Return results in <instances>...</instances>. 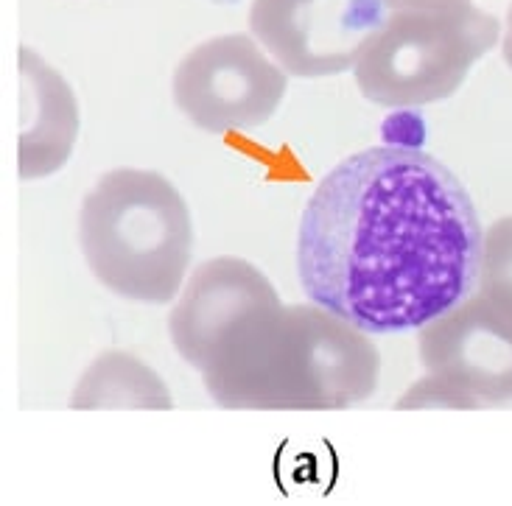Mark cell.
Here are the masks:
<instances>
[{"instance_id":"1","label":"cell","mask_w":512,"mask_h":506,"mask_svg":"<svg viewBox=\"0 0 512 506\" xmlns=\"http://www.w3.org/2000/svg\"><path fill=\"white\" fill-rule=\"evenodd\" d=\"M485 233L462 179L412 146H370L305 202L297 277L308 300L370 336L406 333L479 286Z\"/></svg>"},{"instance_id":"2","label":"cell","mask_w":512,"mask_h":506,"mask_svg":"<svg viewBox=\"0 0 512 506\" xmlns=\"http://www.w3.org/2000/svg\"><path fill=\"white\" fill-rule=\"evenodd\" d=\"M378 347L317 302L272 305L250 316L202 372L222 409L336 411L373 395Z\"/></svg>"},{"instance_id":"3","label":"cell","mask_w":512,"mask_h":506,"mask_svg":"<svg viewBox=\"0 0 512 506\" xmlns=\"http://www.w3.org/2000/svg\"><path fill=\"white\" fill-rule=\"evenodd\" d=\"M79 247L107 291L166 305L182 291L191 263V210L163 174L115 168L84 196Z\"/></svg>"},{"instance_id":"4","label":"cell","mask_w":512,"mask_h":506,"mask_svg":"<svg viewBox=\"0 0 512 506\" xmlns=\"http://www.w3.org/2000/svg\"><path fill=\"white\" fill-rule=\"evenodd\" d=\"M493 14L454 9H395L361 45L353 65L361 96L381 107H423L454 96L471 68L499 45Z\"/></svg>"},{"instance_id":"5","label":"cell","mask_w":512,"mask_h":506,"mask_svg":"<svg viewBox=\"0 0 512 506\" xmlns=\"http://www.w3.org/2000/svg\"><path fill=\"white\" fill-rule=\"evenodd\" d=\"M171 90L191 124L222 135L266 124L280 110L289 79L261 42L247 34H222L182 56Z\"/></svg>"},{"instance_id":"6","label":"cell","mask_w":512,"mask_h":506,"mask_svg":"<svg viewBox=\"0 0 512 506\" xmlns=\"http://www.w3.org/2000/svg\"><path fill=\"white\" fill-rule=\"evenodd\" d=\"M420 364L479 406L512 403V297L471 291L417 336Z\"/></svg>"},{"instance_id":"7","label":"cell","mask_w":512,"mask_h":506,"mask_svg":"<svg viewBox=\"0 0 512 506\" xmlns=\"http://www.w3.org/2000/svg\"><path fill=\"white\" fill-rule=\"evenodd\" d=\"M387 14L384 0H252L250 28L286 73L322 79L353 70Z\"/></svg>"},{"instance_id":"8","label":"cell","mask_w":512,"mask_h":506,"mask_svg":"<svg viewBox=\"0 0 512 506\" xmlns=\"http://www.w3.org/2000/svg\"><path fill=\"white\" fill-rule=\"evenodd\" d=\"M280 305L269 277L250 260L222 255L205 260L180 291L168 316L171 342L196 372H205L210 358L250 316Z\"/></svg>"},{"instance_id":"9","label":"cell","mask_w":512,"mask_h":506,"mask_svg":"<svg viewBox=\"0 0 512 506\" xmlns=\"http://www.w3.org/2000/svg\"><path fill=\"white\" fill-rule=\"evenodd\" d=\"M79 137V104L68 82L40 56L20 48V143L17 171L42 179L68 163Z\"/></svg>"},{"instance_id":"10","label":"cell","mask_w":512,"mask_h":506,"mask_svg":"<svg viewBox=\"0 0 512 506\" xmlns=\"http://www.w3.org/2000/svg\"><path fill=\"white\" fill-rule=\"evenodd\" d=\"M174 406L160 375L129 353L110 350L96 358L70 395V409H157Z\"/></svg>"},{"instance_id":"11","label":"cell","mask_w":512,"mask_h":506,"mask_svg":"<svg viewBox=\"0 0 512 506\" xmlns=\"http://www.w3.org/2000/svg\"><path fill=\"white\" fill-rule=\"evenodd\" d=\"M479 288L512 297V216L499 219L485 233Z\"/></svg>"},{"instance_id":"12","label":"cell","mask_w":512,"mask_h":506,"mask_svg":"<svg viewBox=\"0 0 512 506\" xmlns=\"http://www.w3.org/2000/svg\"><path fill=\"white\" fill-rule=\"evenodd\" d=\"M398 409H473V406L454 386L426 375L398 400Z\"/></svg>"},{"instance_id":"13","label":"cell","mask_w":512,"mask_h":506,"mask_svg":"<svg viewBox=\"0 0 512 506\" xmlns=\"http://www.w3.org/2000/svg\"><path fill=\"white\" fill-rule=\"evenodd\" d=\"M384 3L389 12H395V9H454L471 0H384Z\"/></svg>"},{"instance_id":"14","label":"cell","mask_w":512,"mask_h":506,"mask_svg":"<svg viewBox=\"0 0 512 506\" xmlns=\"http://www.w3.org/2000/svg\"><path fill=\"white\" fill-rule=\"evenodd\" d=\"M501 51H504V59L512 68V6L507 12V23H504V40H501Z\"/></svg>"}]
</instances>
